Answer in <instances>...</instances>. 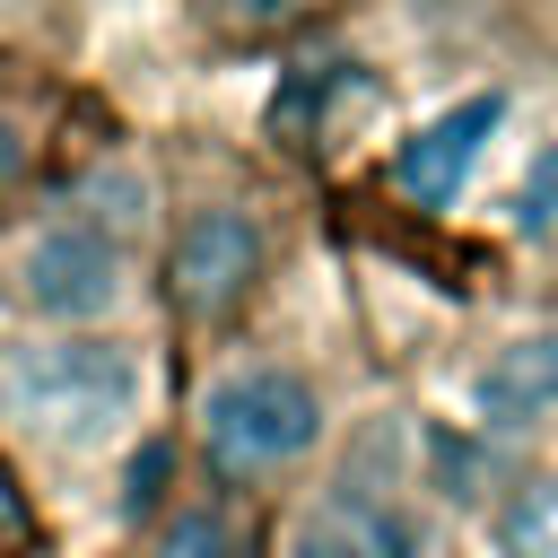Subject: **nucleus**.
<instances>
[{
	"label": "nucleus",
	"instance_id": "1",
	"mask_svg": "<svg viewBox=\"0 0 558 558\" xmlns=\"http://www.w3.org/2000/svg\"><path fill=\"white\" fill-rule=\"evenodd\" d=\"M157 357L140 331H35L0 340V445L26 462H105L148 436Z\"/></svg>",
	"mask_w": 558,
	"mask_h": 558
},
{
	"label": "nucleus",
	"instance_id": "2",
	"mask_svg": "<svg viewBox=\"0 0 558 558\" xmlns=\"http://www.w3.org/2000/svg\"><path fill=\"white\" fill-rule=\"evenodd\" d=\"M0 279L17 296V323H35V331H131L140 305L157 296V253L131 244L122 227L35 192L0 227Z\"/></svg>",
	"mask_w": 558,
	"mask_h": 558
},
{
	"label": "nucleus",
	"instance_id": "3",
	"mask_svg": "<svg viewBox=\"0 0 558 558\" xmlns=\"http://www.w3.org/2000/svg\"><path fill=\"white\" fill-rule=\"evenodd\" d=\"M323 427H331V410H323L314 375L288 357H227L192 392V445H201L209 480H227V488H262V480L296 471L323 445Z\"/></svg>",
	"mask_w": 558,
	"mask_h": 558
},
{
	"label": "nucleus",
	"instance_id": "4",
	"mask_svg": "<svg viewBox=\"0 0 558 558\" xmlns=\"http://www.w3.org/2000/svg\"><path fill=\"white\" fill-rule=\"evenodd\" d=\"M270 279V227L235 192H166L157 244V305L183 331H227Z\"/></svg>",
	"mask_w": 558,
	"mask_h": 558
},
{
	"label": "nucleus",
	"instance_id": "5",
	"mask_svg": "<svg viewBox=\"0 0 558 558\" xmlns=\"http://www.w3.org/2000/svg\"><path fill=\"white\" fill-rule=\"evenodd\" d=\"M78 131H70V87L52 78L44 52H9L0 61V227L70 166Z\"/></svg>",
	"mask_w": 558,
	"mask_h": 558
},
{
	"label": "nucleus",
	"instance_id": "6",
	"mask_svg": "<svg viewBox=\"0 0 558 558\" xmlns=\"http://www.w3.org/2000/svg\"><path fill=\"white\" fill-rule=\"evenodd\" d=\"M471 401H480V418H488L497 436H523V427L558 418V331H523V340H506V349L480 366Z\"/></svg>",
	"mask_w": 558,
	"mask_h": 558
},
{
	"label": "nucleus",
	"instance_id": "7",
	"mask_svg": "<svg viewBox=\"0 0 558 558\" xmlns=\"http://www.w3.org/2000/svg\"><path fill=\"white\" fill-rule=\"evenodd\" d=\"M497 122H506V105H497V96H462L445 122H427V131L392 157L401 192H410V201H427V209H436V201H453V192H462V174H471V157H480V140H488Z\"/></svg>",
	"mask_w": 558,
	"mask_h": 558
},
{
	"label": "nucleus",
	"instance_id": "8",
	"mask_svg": "<svg viewBox=\"0 0 558 558\" xmlns=\"http://www.w3.org/2000/svg\"><path fill=\"white\" fill-rule=\"evenodd\" d=\"M140 558H253V514L235 506V488H192L174 497L148 532H140Z\"/></svg>",
	"mask_w": 558,
	"mask_h": 558
},
{
	"label": "nucleus",
	"instance_id": "9",
	"mask_svg": "<svg viewBox=\"0 0 558 558\" xmlns=\"http://www.w3.org/2000/svg\"><path fill=\"white\" fill-rule=\"evenodd\" d=\"M183 9H192L201 44H218V52H270V44H288L305 26H323L340 0H183Z\"/></svg>",
	"mask_w": 558,
	"mask_h": 558
},
{
	"label": "nucleus",
	"instance_id": "10",
	"mask_svg": "<svg viewBox=\"0 0 558 558\" xmlns=\"http://www.w3.org/2000/svg\"><path fill=\"white\" fill-rule=\"evenodd\" d=\"M497 558H558V471H532L506 488V506L488 514Z\"/></svg>",
	"mask_w": 558,
	"mask_h": 558
},
{
	"label": "nucleus",
	"instance_id": "11",
	"mask_svg": "<svg viewBox=\"0 0 558 558\" xmlns=\"http://www.w3.org/2000/svg\"><path fill=\"white\" fill-rule=\"evenodd\" d=\"M288 558H384V541H375V506H357V497L314 506V514L296 523Z\"/></svg>",
	"mask_w": 558,
	"mask_h": 558
},
{
	"label": "nucleus",
	"instance_id": "12",
	"mask_svg": "<svg viewBox=\"0 0 558 558\" xmlns=\"http://www.w3.org/2000/svg\"><path fill=\"white\" fill-rule=\"evenodd\" d=\"M174 506V436H140L122 453V514L131 523H157Z\"/></svg>",
	"mask_w": 558,
	"mask_h": 558
},
{
	"label": "nucleus",
	"instance_id": "13",
	"mask_svg": "<svg viewBox=\"0 0 558 558\" xmlns=\"http://www.w3.org/2000/svg\"><path fill=\"white\" fill-rule=\"evenodd\" d=\"M514 227H523L532 244H558V140L523 166V183H514Z\"/></svg>",
	"mask_w": 558,
	"mask_h": 558
},
{
	"label": "nucleus",
	"instance_id": "14",
	"mask_svg": "<svg viewBox=\"0 0 558 558\" xmlns=\"http://www.w3.org/2000/svg\"><path fill=\"white\" fill-rule=\"evenodd\" d=\"M0 549H44V514H35L26 471H17L9 445H0Z\"/></svg>",
	"mask_w": 558,
	"mask_h": 558
},
{
	"label": "nucleus",
	"instance_id": "15",
	"mask_svg": "<svg viewBox=\"0 0 558 558\" xmlns=\"http://www.w3.org/2000/svg\"><path fill=\"white\" fill-rule=\"evenodd\" d=\"M44 17H52V0H0V61L44 52Z\"/></svg>",
	"mask_w": 558,
	"mask_h": 558
},
{
	"label": "nucleus",
	"instance_id": "16",
	"mask_svg": "<svg viewBox=\"0 0 558 558\" xmlns=\"http://www.w3.org/2000/svg\"><path fill=\"white\" fill-rule=\"evenodd\" d=\"M17 331V296H9V279H0V340Z\"/></svg>",
	"mask_w": 558,
	"mask_h": 558
},
{
	"label": "nucleus",
	"instance_id": "17",
	"mask_svg": "<svg viewBox=\"0 0 558 558\" xmlns=\"http://www.w3.org/2000/svg\"><path fill=\"white\" fill-rule=\"evenodd\" d=\"M410 9H453V0H410Z\"/></svg>",
	"mask_w": 558,
	"mask_h": 558
},
{
	"label": "nucleus",
	"instance_id": "18",
	"mask_svg": "<svg viewBox=\"0 0 558 558\" xmlns=\"http://www.w3.org/2000/svg\"><path fill=\"white\" fill-rule=\"evenodd\" d=\"M0 558H35V549H0Z\"/></svg>",
	"mask_w": 558,
	"mask_h": 558
}]
</instances>
